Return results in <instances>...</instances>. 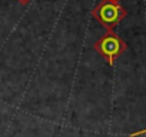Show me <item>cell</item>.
<instances>
[{
	"label": "cell",
	"mask_w": 146,
	"mask_h": 137,
	"mask_svg": "<svg viewBox=\"0 0 146 137\" xmlns=\"http://www.w3.org/2000/svg\"><path fill=\"white\" fill-rule=\"evenodd\" d=\"M17 2L22 5H27V3H30V0H17Z\"/></svg>",
	"instance_id": "4"
},
{
	"label": "cell",
	"mask_w": 146,
	"mask_h": 137,
	"mask_svg": "<svg viewBox=\"0 0 146 137\" xmlns=\"http://www.w3.org/2000/svg\"><path fill=\"white\" fill-rule=\"evenodd\" d=\"M93 47H95V50H96L98 53H100V54L106 59V61L112 66V64L115 63L116 57L126 49V44L119 39L117 34H115L112 30H109L103 37H100V39L93 44Z\"/></svg>",
	"instance_id": "2"
},
{
	"label": "cell",
	"mask_w": 146,
	"mask_h": 137,
	"mask_svg": "<svg viewBox=\"0 0 146 137\" xmlns=\"http://www.w3.org/2000/svg\"><path fill=\"white\" fill-rule=\"evenodd\" d=\"M106 2H110V3H115V5H119L120 0H106Z\"/></svg>",
	"instance_id": "5"
},
{
	"label": "cell",
	"mask_w": 146,
	"mask_h": 137,
	"mask_svg": "<svg viewBox=\"0 0 146 137\" xmlns=\"http://www.w3.org/2000/svg\"><path fill=\"white\" fill-rule=\"evenodd\" d=\"M142 134H146V128L139 130V131H135V133H130V134H129V137H136V136H142Z\"/></svg>",
	"instance_id": "3"
},
{
	"label": "cell",
	"mask_w": 146,
	"mask_h": 137,
	"mask_svg": "<svg viewBox=\"0 0 146 137\" xmlns=\"http://www.w3.org/2000/svg\"><path fill=\"white\" fill-rule=\"evenodd\" d=\"M92 14L103 27H106L108 30H112L126 16V12L119 5H115V3L103 0V2H100L93 9Z\"/></svg>",
	"instance_id": "1"
}]
</instances>
